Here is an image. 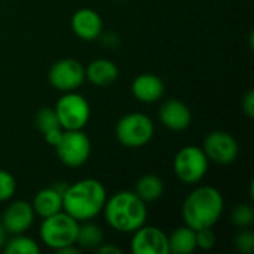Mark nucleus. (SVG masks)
Returning <instances> with one entry per match:
<instances>
[{"label":"nucleus","mask_w":254,"mask_h":254,"mask_svg":"<svg viewBox=\"0 0 254 254\" xmlns=\"http://www.w3.org/2000/svg\"><path fill=\"white\" fill-rule=\"evenodd\" d=\"M107 190L97 179H82L67 185L63 193V211L74 220L88 222L98 217L104 208Z\"/></svg>","instance_id":"nucleus-1"},{"label":"nucleus","mask_w":254,"mask_h":254,"mask_svg":"<svg viewBox=\"0 0 254 254\" xmlns=\"http://www.w3.org/2000/svg\"><path fill=\"white\" fill-rule=\"evenodd\" d=\"M225 211V198L214 186L195 188L182 204V219L193 231L214 228Z\"/></svg>","instance_id":"nucleus-2"},{"label":"nucleus","mask_w":254,"mask_h":254,"mask_svg":"<svg viewBox=\"0 0 254 254\" xmlns=\"http://www.w3.org/2000/svg\"><path fill=\"white\" fill-rule=\"evenodd\" d=\"M106 223L119 234L131 235L147 222V204L134 190H121L107 196L101 211Z\"/></svg>","instance_id":"nucleus-3"},{"label":"nucleus","mask_w":254,"mask_h":254,"mask_svg":"<svg viewBox=\"0 0 254 254\" xmlns=\"http://www.w3.org/2000/svg\"><path fill=\"white\" fill-rule=\"evenodd\" d=\"M77 228V220H74L65 211H60L49 217L42 219L39 228V238L40 243L49 250L60 252L67 246L76 244Z\"/></svg>","instance_id":"nucleus-4"},{"label":"nucleus","mask_w":254,"mask_h":254,"mask_svg":"<svg viewBox=\"0 0 254 254\" xmlns=\"http://www.w3.org/2000/svg\"><path fill=\"white\" fill-rule=\"evenodd\" d=\"M115 135L118 143L124 147L140 149L152 141L155 135V124L147 115L131 112L116 122Z\"/></svg>","instance_id":"nucleus-5"},{"label":"nucleus","mask_w":254,"mask_h":254,"mask_svg":"<svg viewBox=\"0 0 254 254\" xmlns=\"http://www.w3.org/2000/svg\"><path fill=\"white\" fill-rule=\"evenodd\" d=\"M210 168V161L202 147L185 146L173 159V171L177 180L183 185L193 186L201 183Z\"/></svg>","instance_id":"nucleus-6"},{"label":"nucleus","mask_w":254,"mask_h":254,"mask_svg":"<svg viewBox=\"0 0 254 254\" xmlns=\"http://www.w3.org/2000/svg\"><path fill=\"white\" fill-rule=\"evenodd\" d=\"M54 110L64 131L83 129L91 119V106L77 91L63 92Z\"/></svg>","instance_id":"nucleus-7"},{"label":"nucleus","mask_w":254,"mask_h":254,"mask_svg":"<svg viewBox=\"0 0 254 254\" xmlns=\"http://www.w3.org/2000/svg\"><path fill=\"white\" fill-rule=\"evenodd\" d=\"M55 152L63 165L68 168H79L88 162L92 144L83 129L64 131L61 140L55 146Z\"/></svg>","instance_id":"nucleus-8"},{"label":"nucleus","mask_w":254,"mask_h":254,"mask_svg":"<svg viewBox=\"0 0 254 254\" xmlns=\"http://www.w3.org/2000/svg\"><path fill=\"white\" fill-rule=\"evenodd\" d=\"M202 150L208 161L217 165H231L240 155V144L237 138L228 131H211L202 141Z\"/></svg>","instance_id":"nucleus-9"},{"label":"nucleus","mask_w":254,"mask_h":254,"mask_svg":"<svg viewBox=\"0 0 254 254\" xmlns=\"http://www.w3.org/2000/svg\"><path fill=\"white\" fill-rule=\"evenodd\" d=\"M48 80L60 92L77 91L85 82V67L74 58H61L49 67Z\"/></svg>","instance_id":"nucleus-10"},{"label":"nucleus","mask_w":254,"mask_h":254,"mask_svg":"<svg viewBox=\"0 0 254 254\" xmlns=\"http://www.w3.org/2000/svg\"><path fill=\"white\" fill-rule=\"evenodd\" d=\"M129 250L132 254H170L168 235L150 225H143L131 234Z\"/></svg>","instance_id":"nucleus-11"},{"label":"nucleus","mask_w":254,"mask_h":254,"mask_svg":"<svg viewBox=\"0 0 254 254\" xmlns=\"http://www.w3.org/2000/svg\"><path fill=\"white\" fill-rule=\"evenodd\" d=\"M36 213L33 210L31 202L24 199L12 201L6 205L1 213L0 222L7 232V235H18L25 234L34 223Z\"/></svg>","instance_id":"nucleus-12"},{"label":"nucleus","mask_w":254,"mask_h":254,"mask_svg":"<svg viewBox=\"0 0 254 254\" xmlns=\"http://www.w3.org/2000/svg\"><path fill=\"white\" fill-rule=\"evenodd\" d=\"M158 118L162 127L170 131H185L192 124V112L186 103L179 98L165 100L158 110Z\"/></svg>","instance_id":"nucleus-13"},{"label":"nucleus","mask_w":254,"mask_h":254,"mask_svg":"<svg viewBox=\"0 0 254 254\" xmlns=\"http://www.w3.org/2000/svg\"><path fill=\"white\" fill-rule=\"evenodd\" d=\"M71 31L85 42L97 40L103 33V19L98 12L89 7L77 9L70 19Z\"/></svg>","instance_id":"nucleus-14"},{"label":"nucleus","mask_w":254,"mask_h":254,"mask_svg":"<svg viewBox=\"0 0 254 254\" xmlns=\"http://www.w3.org/2000/svg\"><path fill=\"white\" fill-rule=\"evenodd\" d=\"M67 185L65 182H57L52 186L40 189L34 198H33V210L36 213V217L45 219L55 213L63 211V193L65 190Z\"/></svg>","instance_id":"nucleus-15"},{"label":"nucleus","mask_w":254,"mask_h":254,"mask_svg":"<svg viewBox=\"0 0 254 254\" xmlns=\"http://www.w3.org/2000/svg\"><path fill=\"white\" fill-rule=\"evenodd\" d=\"M131 92L143 104L158 103L165 94L164 80L153 73H141L131 83Z\"/></svg>","instance_id":"nucleus-16"},{"label":"nucleus","mask_w":254,"mask_h":254,"mask_svg":"<svg viewBox=\"0 0 254 254\" xmlns=\"http://www.w3.org/2000/svg\"><path fill=\"white\" fill-rule=\"evenodd\" d=\"M119 77V68L118 65L107 58H97L92 60L86 67H85V80L89 83L98 86V88H106L115 83Z\"/></svg>","instance_id":"nucleus-17"},{"label":"nucleus","mask_w":254,"mask_h":254,"mask_svg":"<svg viewBox=\"0 0 254 254\" xmlns=\"http://www.w3.org/2000/svg\"><path fill=\"white\" fill-rule=\"evenodd\" d=\"M34 125H36L37 131L42 132L45 141L49 146L55 147L58 144V141L63 137L64 129L61 128V125L58 122V118L55 115L54 107H42V109H39L36 112V116H34Z\"/></svg>","instance_id":"nucleus-18"},{"label":"nucleus","mask_w":254,"mask_h":254,"mask_svg":"<svg viewBox=\"0 0 254 254\" xmlns=\"http://www.w3.org/2000/svg\"><path fill=\"white\" fill-rule=\"evenodd\" d=\"M168 252L171 254H192L196 252V234L188 225L176 228L168 235Z\"/></svg>","instance_id":"nucleus-19"},{"label":"nucleus","mask_w":254,"mask_h":254,"mask_svg":"<svg viewBox=\"0 0 254 254\" xmlns=\"http://www.w3.org/2000/svg\"><path fill=\"white\" fill-rule=\"evenodd\" d=\"M134 192L146 204H150V202H156L158 199L162 198V195L165 192V185L159 176L144 174L135 182Z\"/></svg>","instance_id":"nucleus-20"},{"label":"nucleus","mask_w":254,"mask_h":254,"mask_svg":"<svg viewBox=\"0 0 254 254\" xmlns=\"http://www.w3.org/2000/svg\"><path fill=\"white\" fill-rule=\"evenodd\" d=\"M104 243V232L101 226L94 223L92 220L80 222L77 228L76 246L80 250H92L95 252Z\"/></svg>","instance_id":"nucleus-21"},{"label":"nucleus","mask_w":254,"mask_h":254,"mask_svg":"<svg viewBox=\"0 0 254 254\" xmlns=\"http://www.w3.org/2000/svg\"><path fill=\"white\" fill-rule=\"evenodd\" d=\"M1 250L6 254H39L40 246L34 238L25 234H18L10 235V238L6 240Z\"/></svg>","instance_id":"nucleus-22"},{"label":"nucleus","mask_w":254,"mask_h":254,"mask_svg":"<svg viewBox=\"0 0 254 254\" xmlns=\"http://www.w3.org/2000/svg\"><path fill=\"white\" fill-rule=\"evenodd\" d=\"M231 222L238 229L252 228L254 225V208L252 204H238L231 211Z\"/></svg>","instance_id":"nucleus-23"},{"label":"nucleus","mask_w":254,"mask_h":254,"mask_svg":"<svg viewBox=\"0 0 254 254\" xmlns=\"http://www.w3.org/2000/svg\"><path fill=\"white\" fill-rule=\"evenodd\" d=\"M16 179L6 170L0 168V202H9L16 193Z\"/></svg>","instance_id":"nucleus-24"},{"label":"nucleus","mask_w":254,"mask_h":254,"mask_svg":"<svg viewBox=\"0 0 254 254\" xmlns=\"http://www.w3.org/2000/svg\"><path fill=\"white\" fill-rule=\"evenodd\" d=\"M234 246L241 254H252L254 252V232L250 228L240 229L234 237Z\"/></svg>","instance_id":"nucleus-25"},{"label":"nucleus","mask_w":254,"mask_h":254,"mask_svg":"<svg viewBox=\"0 0 254 254\" xmlns=\"http://www.w3.org/2000/svg\"><path fill=\"white\" fill-rule=\"evenodd\" d=\"M195 234H196V250L210 252L211 249L216 247L217 235L213 231V228H202L195 231Z\"/></svg>","instance_id":"nucleus-26"},{"label":"nucleus","mask_w":254,"mask_h":254,"mask_svg":"<svg viewBox=\"0 0 254 254\" xmlns=\"http://www.w3.org/2000/svg\"><path fill=\"white\" fill-rule=\"evenodd\" d=\"M241 107H243V112H244L249 118H253L254 116V91L253 89H249V91L243 95Z\"/></svg>","instance_id":"nucleus-27"},{"label":"nucleus","mask_w":254,"mask_h":254,"mask_svg":"<svg viewBox=\"0 0 254 254\" xmlns=\"http://www.w3.org/2000/svg\"><path fill=\"white\" fill-rule=\"evenodd\" d=\"M95 253L98 254H121V249L119 247H116V246H113V244H107V243H103L97 250H95Z\"/></svg>","instance_id":"nucleus-28"},{"label":"nucleus","mask_w":254,"mask_h":254,"mask_svg":"<svg viewBox=\"0 0 254 254\" xmlns=\"http://www.w3.org/2000/svg\"><path fill=\"white\" fill-rule=\"evenodd\" d=\"M80 249L76 246V244H71V246H67L64 249H61L60 252H57L58 254H80Z\"/></svg>","instance_id":"nucleus-29"},{"label":"nucleus","mask_w":254,"mask_h":254,"mask_svg":"<svg viewBox=\"0 0 254 254\" xmlns=\"http://www.w3.org/2000/svg\"><path fill=\"white\" fill-rule=\"evenodd\" d=\"M6 240H7V232L4 231V228H3V225H1V222H0V250L3 249Z\"/></svg>","instance_id":"nucleus-30"}]
</instances>
